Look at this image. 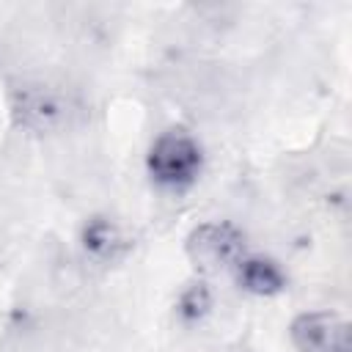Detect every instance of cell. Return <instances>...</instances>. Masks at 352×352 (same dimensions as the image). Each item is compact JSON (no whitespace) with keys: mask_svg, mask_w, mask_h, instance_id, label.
Returning <instances> with one entry per match:
<instances>
[{"mask_svg":"<svg viewBox=\"0 0 352 352\" xmlns=\"http://www.w3.org/2000/svg\"><path fill=\"white\" fill-rule=\"evenodd\" d=\"M297 352H349V322L336 311H308L292 322Z\"/></svg>","mask_w":352,"mask_h":352,"instance_id":"obj_3","label":"cell"},{"mask_svg":"<svg viewBox=\"0 0 352 352\" xmlns=\"http://www.w3.org/2000/svg\"><path fill=\"white\" fill-rule=\"evenodd\" d=\"M14 113H16V118H19L22 126L36 129V132H44V129H52L58 121H63V116H66V102H63L58 94L41 88V85H36V88H22V91L16 94Z\"/></svg>","mask_w":352,"mask_h":352,"instance_id":"obj_4","label":"cell"},{"mask_svg":"<svg viewBox=\"0 0 352 352\" xmlns=\"http://www.w3.org/2000/svg\"><path fill=\"white\" fill-rule=\"evenodd\" d=\"M245 236L231 223H201L187 236V256L201 272H217L242 258Z\"/></svg>","mask_w":352,"mask_h":352,"instance_id":"obj_2","label":"cell"},{"mask_svg":"<svg viewBox=\"0 0 352 352\" xmlns=\"http://www.w3.org/2000/svg\"><path fill=\"white\" fill-rule=\"evenodd\" d=\"M236 280L245 292L253 294H278L286 286V275L283 270L272 261V258H261V256H248L236 261Z\"/></svg>","mask_w":352,"mask_h":352,"instance_id":"obj_5","label":"cell"},{"mask_svg":"<svg viewBox=\"0 0 352 352\" xmlns=\"http://www.w3.org/2000/svg\"><path fill=\"white\" fill-rule=\"evenodd\" d=\"M206 305H209V294H206V289L201 283L192 286V289H187L182 294V302H179V308H182L184 316H198V314H204Z\"/></svg>","mask_w":352,"mask_h":352,"instance_id":"obj_7","label":"cell"},{"mask_svg":"<svg viewBox=\"0 0 352 352\" xmlns=\"http://www.w3.org/2000/svg\"><path fill=\"white\" fill-rule=\"evenodd\" d=\"M148 173L162 187H187L201 170V146L182 129L162 132L146 157Z\"/></svg>","mask_w":352,"mask_h":352,"instance_id":"obj_1","label":"cell"},{"mask_svg":"<svg viewBox=\"0 0 352 352\" xmlns=\"http://www.w3.org/2000/svg\"><path fill=\"white\" fill-rule=\"evenodd\" d=\"M82 248L99 261H113L126 250V239L110 220H91L82 231Z\"/></svg>","mask_w":352,"mask_h":352,"instance_id":"obj_6","label":"cell"}]
</instances>
